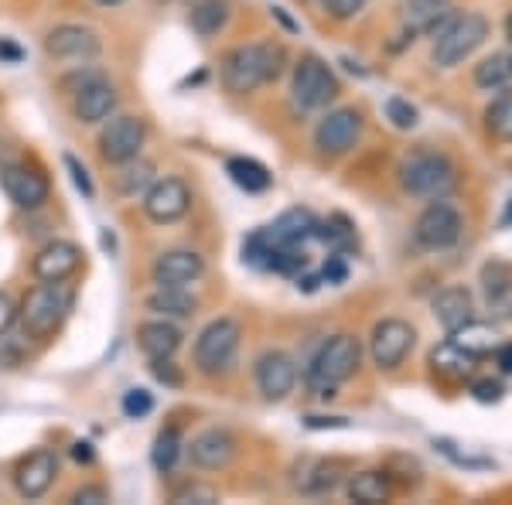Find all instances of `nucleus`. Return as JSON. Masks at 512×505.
<instances>
[{"label":"nucleus","instance_id":"obj_44","mask_svg":"<svg viewBox=\"0 0 512 505\" xmlns=\"http://www.w3.org/2000/svg\"><path fill=\"white\" fill-rule=\"evenodd\" d=\"M151 372H154V379H161L164 386H181V372L175 369V362L171 359H154Z\"/></svg>","mask_w":512,"mask_h":505},{"label":"nucleus","instance_id":"obj_3","mask_svg":"<svg viewBox=\"0 0 512 505\" xmlns=\"http://www.w3.org/2000/svg\"><path fill=\"white\" fill-rule=\"evenodd\" d=\"M362 349L352 335H335L328 338L325 345L318 349V355L311 359L308 366V383L318 389V396H332L338 383L352 376L359 369Z\"/></svg>","mask_w":512,"mask_h":505},{"label":"nucleus","instance_id":"obj_4","mask_svg":"<svg viewBox=\"0 0 512 505\" xmlns=\"http://www.w3.org/2000/svg\"><path fill=\"white\" fill-rule=\"evenodd\" d=\"M400 185L417 198H444L454 188V164L444 154L420 151L403 161Z\"/></svg>","mask_w":512,"mask_h":505},{"label":"nucleus","instance_id":"obj_36","mask_svg":"<svg viewBox=\"0 0 512 505\" xmlns=\"http://www.w3.org/2000/svg\"><path fill=\"white\" fill-rule=\"evenodd\" d=\"M342 471H345V461H315V468H311V475L301 482V488L311 495L332 492V488L342 482Z\"/></svg>","mask_w":512,"mask_h":505},{"label":"nucleus","instance_id":"obj_15","mask_svg":"<svg viewBox=\"0 0 512 505\" xmlns=\"http://www.w3.org/2000/svg\"><path fill=\"white\" fill-rule=\"evenodd\" d=\"M55 475H59V458L52 451H31L14 468V488H18L24 499H41L52 488Z\"/></svg>","mask_w":512,"mask_h":505},{"label":"nucleus","instance_id":"obj_14","mask_svg":"<svg viewBox=\"0 0 512 505\" xmlns=\"http://www.w3.org/2000/svg\"><path fill=\"white\" fill-rule=\"evenodd\" d=\"M294 383H297V362L287 352L274 349L256 359V386H260V393L267 396V400H274V403L284 400L294 389Z\"/></svg>","mask_w":512,"mask_h":505},{"label":"nucleus","instance_id":"obj_45","mask_svg":"<svg viewBox=\"0 0 512 505\" xmlns=\"http://www.w3.org/2000/svg\"><path fill=\"white\" fill-rule=\"evenodd\" d=\"M72 502H79V505H99V502H110V492H106L103 485H86V488H79V492L72 495Z\"/></svg>","mask_w":512,"mask_h":505},{"label":"nucleus","instance_id":"obj_19","mask_svg":"<svg viewBox=\"0 0 512 505\" xmlns=\"http://www.w3.org/2000/svg\"><path fill=\"white\" fill-rule=\"evenodd\" d=\"M151 273H154V280H158V284L188 287L205 273V260L195 250H168V253H161L158 260H154Z\"/></svg>","mask_w":512,"mask_h":505},{"label":"nucleus","instance_id":"obj_31","mask_svg":"<svg viewBox=\"0 0 512 505\" xmlns=\"http://www.w3.org/2000/svg\"><path fill=\"white\" fill-rule=\"evenodd\" d=\"M229 21V4L226 0H202V4L192 11V28L198 31L202 38H212L226 28Z\"/></svg>","mask_w":512,"mask_h":505},{"label":"nucleus","instance_id":"obj_8","mask_svg":"<svg viewBox=\"0 0 512 505\" xmlns=\"http://www.w3.org/2000/svg\"><path fill=\"white\" fill-rule=\"evenodd\" d=\"M414 239L424 250H448L461 239V215L454 205L448 202H431L424 212H420L417 226H414Z\"/></svg>","mask_w":512,"mask_h":505},{"label":"nucleus","instance_id":"obj_5","mask_svg":"<svg viewBox=\"0 0 512 505\" xmlns=\"http://www.w3.org/2000/svg\"><path fill=\"white\" fill-rule=\"evenodd\" d=\"M489 38V21L482 14H465L454 18L441 35L434 38V65L437 69H454Z\"/></svg>","mask_w":512,"mask_h":505},{"label":"nucleus","instance_id":"obj_25","mask_svg":"<svg viewBox=\"0 0 512 505\" xmlns=\"http://www.w3.org/2000/svg\"><path fill=\"white\" fill-rule=\"evenodd\" d=\"M475 355H468L465 349H458L454 342H444L437 345L431 352V369L437 372L441 379H448V383H461V379H468L475 372Z\"/></svg>","mask_w":512,"mask_h":505},{"label":"nucleus","instance_id":"obj_41","mask_svg":"<svg viewBox=\"0 0 512 505\" xmlns=\"http://www.w3.org/2000/svg\"><path fill=\"white\" fill-rule=\"evenodd\" d=\"M65 168H69V175H72V185L79 188L86 198H93L96 195V188H93V178H89V171L79 164V157H72V154H65Z\"/></svg>","mask_w":512,"mask_h":505},{"label":"nucleus","instance_id":"obj_1","mask_svg":"<svg viewBox=\"0 0 512 505\" xmlns=\"http://www.w3.org/2000/svg\"><path fill=\"white\" fill-rule=\"evenodd\" d=\"M287 65V52L280 41H260V45H239L222 59V86L229 93H253L263 82H274Z\"/></svg>","mask_w":512,"mask_h":505},{"label":"nucleus","instance_id":"obj_30","mask_svg":"<svg viewBox=\"0 0 512 505\" xmlns=\"http://www.w3.org/2000/svg\"><path fill=\"white\" fill-rule=\"evenodd\" d=\"M512 79V55L492 52L489 59L475 65V86L478 89H502Z\"/></svg>","mask_w":512,"mask_h":505},{"label":"nucleus","instance_id":"obj_11","mask_svg":"<svg viewBox=\"0 0 512 505\" xmlns=\"http://www.w3.org/2000/svg\"><path fill=\"white\" fill-rule=\"evenodd\" d=\"M362 134V117L352 106H342V110H332L325 120L318 123L315 130V144L321 154H345L349 147L359 140Z\"/></svg>","mask_w":512,"mask_h":505},{"label":"nucleus","instance_id":"obj_20","mask_svg":"<svg viewBox=\"0 0 512 505\" xmlns=\"http://www.w3.org/2000/svg\"><path fill=\"white\" fill-rule=\"evenodd\" d=\"M72 110H76V120L82 123H99L106 120L113 110H117V89L110 86L106 79H82V86L76 89V103H72Z\"/></svg>","mask_w":512,"mask_h":505},{"label":"nucleus","instance_id":"obj_49","mask_svg":"<svg viewBox=\"0 0 512 505\" xmlns=\"http://www.w3.org/2000/svg\"><path fill=\"white\" fill-rule=\"evenodd\" d=\"M495 359H499L502 372H512V342L502 345V349H495Z\"/></svg>","mask_w":512,"mask_h":505},{"label":"nucleus","instance_id":"obj_7","mask_svg":"<svg viewBox=\"0 0 512 505\" xmlns=\"http://www.w3.org/2000/svg\"><path fill=\"white\" fill-rule=\"evenodd\" d=\"M291 93L301 110H321V106H328L338 96V79L318 55H304V59L294 65Z\"/></svg>","mask_w":512,"mask_h":505},{"label":"nucleus","instance_id":"obj_29","mask_svg":"<svg viewBox=\"0 0 512 505\" xmlns=\"http://www.w3.org/2000/svg\"><path fill=\"white\" fill-rule=\"evenodd\" d=\"M451 342L458 345V349H465L468 355H475V359H485V355L495 352V331L489 325H478V321L472 318L468 325H461L458 331H454Z\"/></svg>","mask_w":512,"mask_h":505},{"label":"nucleus","instance_id":"obj_50","mask_svg":"<svg viewBox=\"0 0 512 505\" xmlns=\"http://www.w3.org/2000/svg\"><path fill=\"white\" fill-rule=\"evenodd\" d=\"M308 427H349V424H345V420L342 417H308Z\"/></svg>","mask_w":512,"mask_h":505},{"label":"nucleus","instance_id":"obj_9","mask_svg":"<svg viewBox=\"0 0 512 505\" xmlns=\"http://www.w3.org/2000/svg\"><path fill=\"white\" fill-rule=\"evenodd\" d=\"M147 140V123L140 117H113L110 127L99 134V154L110 164H127L140 154Z\"/></svg>","mask_w":512,"mask_h":505},{"label":"nucleus","instance_id":"obj_42","mask_svg":"<svg viewBox=\"0 0 512 505\" xmlns=\"http://www.w3.org/2000/svg\"><path fill=\"white\" fill-rule=\"evenodd\" d=\"M321 4H325V11L332 14L335 21H349L366 7V0H321Z\"/></svg>","mask_w":512,"mask_h":505},{"label":"nucleus","instance_id":"obj_27","mask_svg":"<svg viewBox=\"0 0 512 505\" xmlns=\"http://www.w3.org/2000/svg\"><path fill=\"white\" fill-rule=\"evenodd\" d=\"M390 495H393V485L383 471H359V475H352V482H349L352 502L376 505V502H386Z\"/></svg>","mask_w":512,"mask_h":505},{"label":"nucleus","instance_id":"obj_39","mask_svg":"<svg viewBox=\"0 0 512 505\" xmlns=\"http://www.w3.org/2000/svg\"><path fill=\"white\" fill-rule=\"evenodd\" d=\"M171 502L175 505H188V502H195V505H212V502H219V492L216 488H209V485H185V488H178L175 495H171Z\"/></svg>","mask_w":512,"mask_h":505},{"label":"nucleus","instance_id":"obj_34","mask_svg":"<svg viewBox=\"0 0 512 505\" xmlns=\"http://www.w3.org/2000/svg\"><path fill=\"white\" fill-rule=\"evenodd\" d=\"M151 181H154V164L134 157V161L123 164V171L117 175V192L120 195H137V192H144Z\"/></svg>","mask_w":512,"mask_h":505},{"label":"nucleus","instance_id":"obj_18","mask_svg":"<svg viewBox=\"0 0 512 505\" xmlns=\"http://www.w3.org/2000/svg\"><path fill=\"white\" fill-rule=\"evenodd\" d=\"M82 253L76 243H65V239H55V243L41 246L35 263H31V273L45 284H55V280H69L72 273L79 270Z\"/></svg>","mask_w":512,"mask_h":505},{"label":"nucleus","instance_id":"obj_13","mask_svg":"<svg viewBox=\"0 0 512 505\" xmlns=\"http://www.w3.org/2000/svg\"><path fill=\"white\" fill-rule=\"evenodd\" d=\"M0 188L18 209H41L48 202V181L28 164H7L0 171Z\"/></svg>","mask_w":512,"mask_h":505},{"label":"nucleus","instance_id":"obj_17","mask_svg":"<svg viewBox=\"0 0 512 505\" xmlns=\"http://www.w3.org/2000/svg\"><path fill=\"white\" fill-rule=\"evenodd\" d=\"M233 454H236V441H233V434L222 427L202 430V434L192 437V444H188V458H192V465L202 471L226 468L229 461H233Z\"/></svg>","mask_w":512,"mask_h":505},{"label":"nucleus","instance_id":"obj_51","mask_svg":"<svg viewBox=\"0 0 512 505\" xmlns=\"http://www.w3.org/2000/svg\"><path fill=\"white\" fill-rule=\"evenodd\" d=\"M502 226H512V198H509L506 212H502Z\"/></svg>","mask_w":512,"mask_h":505},{"label":"nucleus","instance_id":"obj_48","mask_svg":"<svg viewBox=\"0 0 512 505\" xmlns=\"http://www.w3.org/2000/svg\"><path fill=\"white\" fill-rule=\"evenodd\" d=\"M72 458L76 461H82V465H89V461H93V444H72Z\"/></svg>","mask_w":512,"mask_h":505},{"label":"nucleus","instance_id":"obj_23","mask_svg":"<svg viewBox=\"0 0 512 505\" xmlns=\"http://www.w3.org/2000/svg\"><path fill=\"white\" fill-rule=\"evenodd\" d=\"M137 345L151 362L154 359H171L181 345V331L164 318L161 321H144V325L137 328Z\"/></svg>","mask_w":512,"mask_h":505},{"label":"nucleus","instance_id":"obj_40","mask_svg":"<svg viewBox=\"0 0 512 505\" xmlns=\"http://www.w3.org/2000/svg\"><path fill=\"white\" fill-rule=\"evenodd\" d=\"M151 410H154V396L147 393V389H130V393L123 396V413H127L130 420L147 417Z\"/></svg>","mask_w":512,"mask_h":505},{"label":"nucleus","instance_id":"obj_2","mask_svg":"<svg viewBox=\"0 0 512 505\" xmlns=\"http://www.w3.org/2000/svg\"><path fill=\"white\" fill-rule=\"evenodd\" d=\"M72 301H76V294H72L69 284H62V280L45 284V280H41L35 291L24 297V304L18 311L24 331H28V335H35V338L52 335V331L59 328L65 318H69Z\"/></svg>","mask_w":512,"mask_h":505},{"label":"nucleus","instance_id":"obj_22","mask_svg":"<svg viewBox=\"0 0 512 505\" xmlns=\"http://www.w3.org/2000/svg\"><path fill=\"white\" fill-rule=\"evenodd\" d=\"M434 314H437V321L444 325V331L454 335L461 325H468V321L475 318V301H472V294H468L465 287H444V291L437 294V301H434Z\"/></svg>","mask_w":512,"mask_h":505},{"label":"nucleus","instance_id":"obj_52","mask_svg":"<svg viewBox=\"0 0 512 505\" xmlns=\"http://www.w3.org/2000/svg\"><path fill=\"white\" fill-rule=\"evenodd\" d=\"M103 246H106L110 253H113V246H117V243H113V233H106V229H103Z\"/></svg>","mask_w":512,"mask_h":505},{"label":"nucleus","instance_id":"obj_53","mask_svg":"<svg viewBox=\"0 0 512 505\" xmlns=\"http://www.w3.org/2000/svg\"><path fill=\"white\" fill-rule=\"evenodd\" d=\"M506 38H509V45H512V14L506 18Z\"/></svg>","mask_w":512,"mask_h":505},{"label":"nucleus","instance_id":"obj_24","mask_svg":"<svg viewBox=\"0 0 512 505\" xmlns=\"http://www.w3.org/2000/svg\"><path fill=\"white\" fill-rule=\"evenodd\" d=\"M315 233H318L315 215L304 212V209L284 212V215H280V219L274 222V226L267 229V236H270V243H274V246H301L304 239H311Z\"/></svg>","mask_w":512,"mask_h":505},{"label":"nucleus","instance_id":"obj_32","mask_svg":"<svg viewBox=\"0 0 512 505\" xmlns=\"http://www.w3.org/2000/svg\"><path fill=\"white\" fill-rule=\"evenodd\" d=\"M403 11H407L410 28L427 31L437 18H444V14L451 11V0H407V4H403Z\"/></svg>","mask_w":512,"mask_h":505},{"label":"nucleus","instance_id":"obj_12","mask_svg":"<svg viewBox=\"0 0 512 505\" xmlns=\"http://www.w3.org/2000/svg\"><path fill=\"white\" fill-rule=\"evenodd\" d=\"M188 205H192V192H188V185L181 178L154 181L144 195V212L154 222H175L188 212Z\"/></svg>","mask_w":512,"mask_h":505},{"label":"nucleus","instance_id":"obj_10","mask_svg":"<svg viewBox=\"0 0 512 505\" xmlns=\"http://www.w3.org/2000/svg\"><path fill=\"white\" fill-rule=\"evenodd\" d=\"M417 342V331L400 318H386L373 328L369 349H373V362L379 369H396L410 355Z\"/></svg>","mask_w":512,"mask_h":505},{"label":"nucleus","instance_id":"obj_6","mask_svg":"<svg viewBox=\"0 0 512 505\" xmlns=\"http://www.w3.org/2000/svg\"><path fill=\"white\" fill-rule=\"evenodd\" d=\"M236 352H239V325L233 318H216L195 338V366L205 376L226 372L236 362Z\"/></svg>","mask_w":512,"mask_h":505},{"label":"nucleus","instance_id":"obj_43","mask_svg":"<svg viewBox=\"0 0 512 505\" xmlns=\"http://www.w3.org/2000/svg\"><path fill=\"white\" fill-rule=\"evenodd\" d=\"M472 396L478 403H499L502 400V386L495 379H475L472 383Z\"/></svg>","mask_w":512,"mask_h":505},{"label":"nucleus","instance_id":"obj_54","mask_svg":"<svg viewBox=\"0 0 512 505\" xmlns=\"http://www.w3.org/2000/svg\"><path fill=\"white\" fill-rule=\"evenodd\" d=\"M96 4H103V7H117V4H123V0H96Z\"/></svg>","mask_w":512,"mask_h":505},{"label":"nucleus","instance_id":"obj_38","mask_svg":"<svg viewBox=\"0 0 512 505\" xmlns=\"http://www.w3.org/2000/svg\"><path fill=\"white\" fill-rule=\"evenodd\" d=\"M383 110H386V120H390L396 130H414L417 127V106H410V99L390 96Z\"/></svg>","mask_w":512,"mask_h":505},{"label":"nucleus","instance_id":"obj_26","mask_svg":"<svg viewBox=\"0 0 512 505\" xmlns=\"http://www.w3.org/2000/svg\"><path fill=\"white\" fill-rule=\"evenodd\" d=\"M195 308V294H188L185 287L158 284V291L147 294V311L161 314V318H188V314H195Z\"/></svg>","mask_w":512,"mask_h":505},{"label":"nucleus","instance_id":"obj_16","mask_svg":"<svg viewBox=\"0 0 512 505\" xmlns=\"http://www.w3.org/2000/svg\"><path fill=\"white\" fill-rule=\"evenodd\" d=\"M45 52L52 59H93L99 52V35L86 24H59L48 31Z\"/></svg>","mask_w":512,"mask_h":505},{"label":"nucleus","instance_id":"obj_47","mask_svg":"<svg viewBox=\"0 0 512 505\" xmlns=\"http://www.w3.org/2000/svg\"><path fill=\"white\" fill-rule=\"evenodd\" d=\"M0 59H4V62H21L24 52H21L18 45H14L11 38H0Z\"/></svg>","mask_w":512,"mask_h":505},{"label":"nucleus","instance_id":"obj_21","mask_svg":"<svg viewBox=\"0 0 512 505\" xmlns=\"http://www.w3.org/2000/svg\"><path fill=\"white\" fill-rule=\"evenodd\" d=\"M485 284V308L492 321H512V270L506 263H489L482 270Z\"/></svg>","mask_w":512,"mask_h":505},{"label":"nucleus","instance_id":"obj_33","mask_svg":"<svg viewBox=\"0 0 512 505\" xmlns=\"http://www.w3.org/2000/svg\"><path fill=\"white\" fill-rule=\"evenodd\" d=\"M485 130L495 140H512V93L495 96L485 110Z\"/></svg>","mask_w":512,"mask_h":505},{"label":"nucleus","instance_id":"obj_37","mask_svg":"<svg viewBox=\"0 0 512 505\" xmlns=\"http://www.w3.org/2000/svg\"><path fill=\"white\" fill-rule=\"evenodd\" d=\"M315 236H321L325 239L332 250H349V246L355 243V233H352V222L345 219V215H332V219L325 222V226H318V233Z\"/></svg>","mask_w":512,"mask_h":505},{"label":"nucleus","instance_id":"obj_46","mask_svg":"<svg viewBox=\"0 0 512 505\" xmlns=\"http://www.w3.org/2000/svg\"><path fill=\"white\" fill-rule=\"evenodd\" d=\"M18 321V308H14V301L7 294H0V335H4L7 328Z\"/></svg>","mask_w":512,"mask_h":505},{"label":"nucleus","instance_id":"obj_35","mask_svg":"<svg viewBox=\"0 0 512 505\" xmlns=\"http://www.w3.org/2000/svg\"><path fill=\"white\" fill-rule=\"evenodd\" d=\"M181 434H178V427H164L161 434H158V441H154V451H151V461H154V468L158 471H171L178 465V458H181Z\"/></svg>","mask_w":512,"mask_h":505},{"label":"nucleus","instance_id":"obj_28","mask_svg":"<svg viewBox=\"0 0 512 505\" xmlns=\"http://www.w3.org/2000/svg\"><path fill=\"white\" fill-rule=\"evenodd\" d=\"M226 175L236 181L243 192H267L270 188V171L263 168L260 161H253V157H233V161L226 164Z\"/></svg>","mask_w":512,"mask_h":505}]
</instances>
